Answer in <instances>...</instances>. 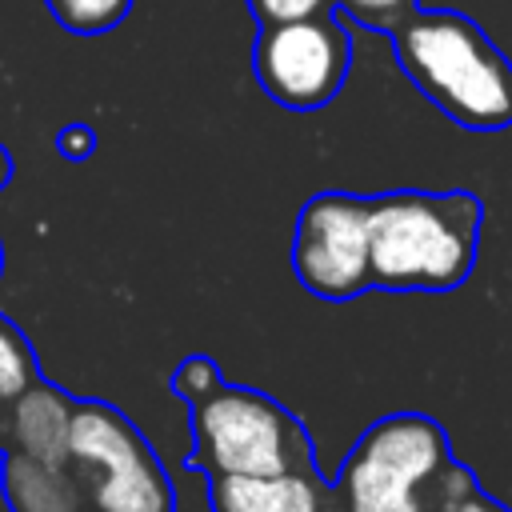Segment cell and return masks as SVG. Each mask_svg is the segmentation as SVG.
<instances>
[{"label":"cell","instance_id":"cell-1","mask_svg":"<svg viewBox=\"0 0 512 512\" xmlns=\"http://www.w3.org/2000/svg\"><path fill=\"white\" fill-rule=\"evenodd\" d=\"M392 44L412 84L456 124H512V64L468 16L448 8H412L400 24H392Z\"/></svg>","mask_w":512,"mask_h":512},{"label":"cell","instance_id":"cell-2","mask_svg":"<svg viewBox=\"0 0 512 512\" xmlns=\"http://www.w3.org/2000/svg\"><path fill=\"white\" fill-rule=\"evenodd\" d=\"M480 204L468 192L368 200V272L380 288H456L476 260Z\"/></svg>","mask_w":512,"mask_h":512},{"label":"cell","instance_id":"cell-3","mask_svg":"<svg viewBox=\"0 0 512 512\" xmlns=\"http://www.w3.org/2000/svg\"><path fill=\"white\" fill-rule=\"evenodd\" d=\"M452 464L444 428L400 412L376 420L348 452L336 484L344 512H432V484Z\"/></svg>","mask_w":512,"mask_h":512},{"label":"cell","instance_id":"cell-4","mask_svg":"<svg viewBox=\"0 0 512 512\" xmlns=\"http://www.w3.org/2000/svg\"><path fill=\"white\" fill-rule=\"evenodd\" d=\"M192 464L208 476H268L308 468L312 448L288 408L252 388L220 384L192 404Z\"/></svg>","mask_w":512,"mask_h":512},{"label":"cell","instance_id":"cell-5","mask_svg":"<svg viewBox=\"0 0 512 512\" xmlns=\"http://www.w3.org/2000/svg\"><path fill=\"white\" fill-rule=\"evenodd\" d=\"M348 32L332 16H304L288 24H264L256 40L260 88L284 108L308 112L328 104L348 76Z\"/></svg>","mask_w":512,"mask_h":512},{"label":"cell","instance_id":"cell-6","mask_svg":"<svg viewBox=\"0 0 512 512\" xmlns=\"http://www.w3.org/2000/svg\"><path fill=\"white\" fill-rule=\"evenodd\" d=\"M292 268L296 280L324 300H348L368 288V200L348 192L312 196L296 220Z\"/></svg>","mask_w":512,"mask_h":512},{"label":"cell","instance_id":"cell-7","mask_svg":"<svg viewBox=\"0 0 512 512\" xmlns=\"http://www.w3.org/2000/svg\"><path fill=\"white\" fill-rule=\"evenodd\" d=\"M212 512H336L332 492L312 468H288L268 476H212Z\"/></svg>","mask_w":512,"mask_h":512},{"label":"cell","instance_id":"cell-8","mask_svg":"<svg viewBox=\"0 0 512 512\" xmlns=\"http://www.w3.org/2000/svg\"><path fill=\"white\" fill-rule=\"evenodd\" d=\"M72 412L76 404L52 388V384H28L16 400H8V440L12 452L48 460V464H68V432H72Z\"/></svg>","mask_w":512,"mask_h":512},{"label":"cell","instance_id":"cell-9","mask_svg":"<svg viewBox=\"0 0 512 512\" xmlns=\"http://www.w3.org/2000/svg\"><path fill=\"white\" fill-rule=\"evenodd\" d=\"M140 456H148V444L116 408L96 404V400L76 404L72 432H68V464H80V472L100 476V472H116Z\"/></svg>","mask_w":512,"mask_h":512},{"label":"cell","instance_id":"cell-10","mask_svg":"<svg viewBox=\"0 0 512 512\" xmlns=\"http://www.w3.org/2000/svg\"><path fill=\"white\" fill-rule=\"evenodd\" d=\"M0 496L8 512H80V484L68 464H48L24 452L0 460Z\"/></svg>","mask_w":512,"mask_h":512},{"label":"cell","instance_id":"cell-11","mask_svg":"<svg viewBox=\"0 0 512 512\" xmlns=\"http://www.w3.org/2000/svg\"><path fill=\"white\" fill-rule=\"evenodd\" d=\"M92 504L100 512H172V488L148 452L116 472L92 476Z\"/></svg>","mask_w":512,"mask_h":512},{"label":"cell","instance_id":"cell-12","mask_svg":"<svg viewBox=\"0 0 512 512\" xmlns=\"http://www.w3.org/2000/svg\"><path fill=\"white\" fill-rule=\"evenodd\" d=\"M28 384H36V360L16 324L0 316V400H16Z\"/></svg>","mask_w":512,"mask_h":512},{"label":"cell","instance_id":"cell-13","mask_svg":"<svg viewBox=\"0 0 512 512\" xmlns=\"http://www.w3.org/2000/svg\"><path fill=\"white\" fill-rule=\"evenodd\" d=\"M68 32H108L128 16L132 0H44Z\"/></svg>","mask_w":512,"mask_h":512},{"label":"cell","instance_id":"cell-14","mask_svg":"<svg viewBox=\"0 0 512 512\" xmlns=\"http://www.w3.org/2000/svg\"><path fill=\"white\" fill-rule=\"evenodd\" d=\"M172 388H176L188 404H196V400L212 396V392L220 388V368H216V360H208V356H188V360L176 368Z\"/></svg>","mask_w":512,"mask_h":512},{"label":"cell","instance_id":"cell-15","mask_svg":"<svg viewBox=\"0 0 512 512\" xmlns=\"http://www.w3.org/2000/svg\"><path fill=\"white\" fill-rule=\"evenodd\" d=\"M340 4L348 16H356L368 28H392L416 8V0H340Z\"/></svg>","mask_w":512,"mask_h":512},{"label":"cell","instance_id":"cell-16","mask_svg":"<svg viewBox=\"0 0 512 512\" xmlns=\"http://www.w3.org/2000/svg\"><path fill=\"white\" fill-rule=\"evenodd\" d=\"M248 4L260 24H288V20L320 16L328 8V0H248Z\"/></svg>","mask_w":512,"mask_h":512},{"label":"cell","instance_id":"cell-17","mask_svg":"<svg viewBox=\"0 0 512 512\" xmlns=\"http://www.w3.org/2000/svg\"><path fill=\"white\" fill-rule=\"evenodd\" d=\"M92 132L84 128V124H68L64 132H60V152L68 156V160H84L88 152H92Z\"/></svg>","mask_w":512,"mask_h":512},{"label":"cell","instance_id":"cell-18","mask_svg":"<svg viewBox=\"0 0 512 512\" xmlns=\"http://www.w3.org/2000/svg\"><path fill=\"white\" fill-rule=\"evenodd\" d=\"M452 512H508V508H500L496 500H488V496H480V492H472V496H464Z\"/></svg>","mask_w":512,"mask_h":512},{"label":"cell","instance_id":"cell-19","mask_svg":"<svg viewBox=\"0 0 512 512\" xmlns=\"http://www.w3.org/2000/svg\"><path fill=\"white\" fill-rule=\"evenodd\" d=\"M8 176H12V160H8V152H4V144H0V188L8 184Z\"/></svg>","mask_w":512,"mask_h":512},{"label":"cell","instance_id":"cell-20","mask_svg":"<svg viewBox=\"0 0 512 512\" xmlns=\"http://www.w3.org/2000/svg\"><path fill=\"white\" fill-rule=\"evenodd\" d=\"M4 440H8V432H4V420H0V456H4Z\"/></svg>","mask_w":512,"mask_h":512}]
</instances>
